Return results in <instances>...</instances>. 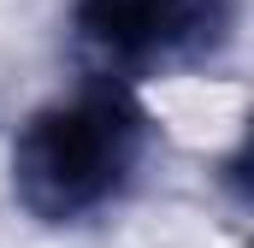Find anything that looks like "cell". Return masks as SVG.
Segmentation results:
<instances>
[{"label": "cell", "instance_id": "1", "mask_svg": "<svg viewBox=\"0 0 254 248\" xmlns=\"http://www.w3.org/2000/svg\"><path fill=\"white\" fill-rule=\"evenodd\" d=\"M154 113L119 77H83L12 136V195L36 225H89L142 184Z\"/></svg>", "mask_w": 254, "mask_h": 248}, {"label": "cell", "instance_id": "2", "mask_svg": "<svg viewBox=\"0 0 254 248\" xmlns=\"http://www.w3.org/2000/svg\"><path fill=\"white\" fill-rule=\"evenodd\" d=\"M243 0H77L71 36L95 60V77H172L207 71L237 48Z\"/></svg>", "mask_w": 254, "mask_h": 248}]
</instances>
